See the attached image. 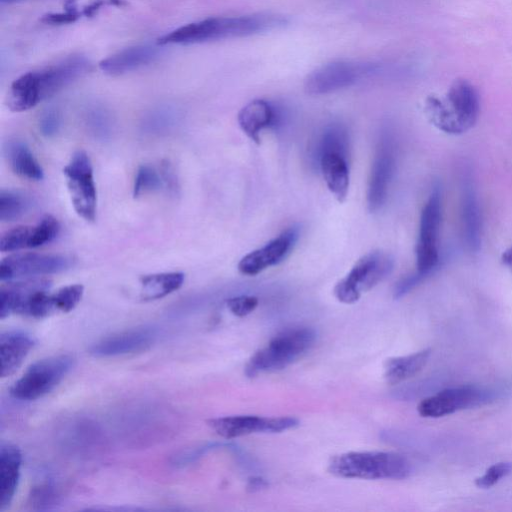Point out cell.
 <instances>
[{
  "mask_svg": "<svg viewBox=\"0 0 512 512\" xmlns=\"http://www.w3.org/2000/svg\"><path fill=\"white\" fill-rule=\"evenodd\" d=\"M431 349L390 358L384 365V378L389 384H399L419 373L427 364Z\"/></svg>",
  "mask_w": 512,
  "mask_h": 512,
  "instance_id": "cell-25",
  "label": "cell"
},
{
  "mask_svg": "<svg viewBox=\"0 0 512 512\" xmlns=\"http://www.w3.org/2000/svg\"><path fill=\"white\" fill-rule=\"evenodd\" d=\"M441 219L442 188L439 183H435L421 210L415 249L416 271L425 279L432 275L440 265L438 239Z\"/></svg>",
  "mask_w": 512,
  "mask_h": 512,
  "instance_id": "cell-8",
  "label": "cell"
},
{
  "mask_svg": "<svg viewBox=\"0 0 512 512\" xmlns=\"http://www.w3.org/2000/svg\"><path fill=\"white\" fill-rule=\"evenodd\" d=\"M160 49L152 45H136L108 56L99 63V68L106 74L122 75L154 62Z\"/></svg>",
  "mask_w": 512,
  "mask_h": 512,
  "instance_id": "cell-21",
  "label": "cell"
},
{
  "mask_svg": "<svg viewBox=\"0 0 512 512\" xmlns=\"http://www.w3.org/2000/svg\"><path fill=\"white\" fill-rule=\"evenodd\" d=\"M33 226H18L6 231L0 240L2 252H12L23 248H29V242Z\"/></svg>",
  "mask_w": 512,
  "mask_h": 512,
  "instance_id": "cell-35",
  "label": "cell"
},
{
  "mask_svg": "<svg viewBox=\"0 0 512 512\" xmlns=\"http://www.w3.org/2000/svg\"><path fill=\"white\" fill-rule=\"evenodd\" d=\"M51 282L44 278L26 279L10 283L0 291V318L12 313L34 319H42L55 311L52 294L48 293Z\"/></svg>",
  "mask_w": 512,
  "mask_h": 512,
  "instance_id": "cell-5",
  "label": "cell"
},
{
  "mask_svg": "<svg viewBox=\"0 0 512 512\" xmlns=\"http://www.w3.org/2000/svg\"><path fill=\"white\" fill-rule=\"evenodd\" d=\"M394 259L384 251H373L359 258L349 273L335 285L333 293L338 301L353 304L363 292L383 281L393 270Z\"/></svg>",
  "mask_w": 512,
  "mask_h": 512,
  "instance_id": "cell-7",
  "label": "cell"
},
{
  "mask_svg": "<svg viewBox=\"0 0 512 512\" xmlns=\"http://www.w3.org/2000/svg\"><path fill=\"white\" fill-rule=\"evenodd\" d=\"M299 238V228L292 226L263 247L246 254L238 263L240 273L254 276L282 262Z\"/></svg>",
  "mask_w": 512,
  "mask_h": 512,
  "instance_id": "cell-16",
  "label": "cell"
},
{
  "mask_svg": "<svg viewBox=\"0 0 512 512\" xmlns=\"http://www.w3.org/2000/svg\"><path fill=\"white\" fill-rule=\"evenodd\" d=\"M226 305L232 314L244 317L256 309L258 299L255 296L239 295L229 298L226 301Z\"/></svg>",
  "mask_w": 512,
  "mask_h": 512,
  "instance_id": "cell-37",
  "label": "cell"
},
{
  "mask_svg": "<svg viewBox=\"0 0 512 512\" xmlns=\"http://www.w3.org/2000/svg\"><path fill=\"white\" fill-rule=\"evenodd\" d=\"M374 70L373 64L333 61L311 72L305 80L304 89L310 95L328 94L354 85Z\"/></svg>",
  "mask_w": 512,
  "mask_h": 512,
  "instance_id": "cell-10",
  "label": "cell"
},
{
  "mask_svg": "<svg viewBox=\"0 0 512 512\" xmlns=\"http://www.w3.org/2000/svg\"><path fill=\"white\" fill-rule=\"evenodd\" d=\"M491 398V393L475 386L447 388L423 399L417 407L426 418H438L459 410L482 405Z\"/></svg>",
  "mask_w": 512,
  "mask_h": 512,
  "instance_id": "cell-13",
  "label": "cell"
},
{
  "mask_svg": "<svg viewBox=\"0 0 512 512\" xmlns=\"http://www.w3.org/2000/svg\"><path fill=\"white\" fill-rule=\"evenodd\" d=\"M237 120L241 130L253 142L259 144L261 131L268 127H276L280 122V113L270 102L255 99L239 111Z\"/></svg>",
  "mask_w": 512,
  "mask_h": 512,
  "instance_id": "cell-20",
  "label": "cell"
},
{
  "mask_svg": "<svg viewBox=\"0 0 512 512\" xmlns=\"http://www.w3.org/2000/svg\"><path fill=\"white\" fill-rule=\"evenodd\" d=\"M512 472V463L499 462L490 466L485 473L475 479V485L478 488L487 489L494 486L502 478L506 477Z\"/></svg>",
  "mask_w": 512,
  "mask_h": 512,
  "instance_id": "cell-36",
  "label": "cell"
},
{
  "mask_svg": "<svg viewBox=\"0 0 512 512\" xmlns=\"http://www.w3.org/2000/svg\"><path fill=\"white\" fill-rule=\"evenodd\" d=\"M21 0H0L2 4H10Z\"/></svg>",
  "mask_w": 512,
  "mask_h": 512,
  "instance_id": "cell-44",
  "label": "cell"
},
{
  "mask_svg": "<svg viewBox=\"0 0 512 512\" xmlns=\"http://www.w3.org/2000/svg\"><path fill=\"white\" fill-rule=\"evenodd\" d=\"M424 109L429 121L438 130L450 135L465 133L447 101L436 95H429L425 100Z\"/></svg>",
  "mask_w": 512,
  "mask_h": 512,
  "instance_id": "cell-27",
  "label": "cell"
},
{
  "mask_svg": "<svg viewBox=\"0 0 512 512\" xmlns=\"http://www.w3.org/2000/svg\"><path fill=\"white\" fill-rule=\"evenodd\" d=\"M160 174L164 187L171 195H177L179 190L178 180L173 167L166 161L160 165Z\"/></svg>",
  "mask_w": 512,
  "mask_h": 512,
  "instance_id": "cell-40",
  "label": "cell"
},
{
  "mask_svg": "<svg viewBox=\"0 0 512 512\" xmlns=\"http://www.w3.org/2000/svg\"><path fill=\"white\" fill-rule=\"evenodd\" d=\"M4 154L11 169L18 176L32 181L43 179V169L25 142L9 140L5 144Z\"/></svg>",
  "mask_w": 512,
  "mask_h": 512,
  "instance_id": "cell-24",
  "label": "cell"
},
{
  "mask_svg": "<svg viewBox=\"0 0 512 512\" xmlns=\"http://www.w3.org/2000/svg\"><path fill=\"white\" fill-rule=\"evenodd\" d=\"M63 172L74 210L84 220L93 222L96 218L97 192L87 153L83 150L76 151Z\"/></svg>",
  "mask_w": 512,
  "mask_h": 512,
  "instance_id": "cell-9",
  "label": "cell"
},
{
  "mask_svg": "<svg viewBox=\"0 0 512 512\" xmlns=\"http://www.w3.org/2000/svg\"><path fill=\"white\" fill-rule=\"evenodd\" d=\"M32 205L31 199L19 191L2 190L0 193V219L10 222L22 217Z\"/></svg>",
  "mask_w": 512,
  "mask_h": 512,
  "instance_id": "cell-28",
  "label": "cell"
},
{
  "mask_svg": "<svg viewBox=\"0 0 512 512\" xmlns=\"http://www.w3.org/2000/svg\"><path fill=\"white\" fill-rule=\"evenodd\" d=\"M75 362L71 354L49 356L34 362L10 388V395L21 401L45 396L73 369Z\"/></svg>",
  "mask_w": 512,
  "mask_h": 512,
  "instance_id": "cell-6",
  "label": "cell"
},
{
  "mask_svg": "<svg viewBox=\"0 0 512 512\" xmlns=\"http://www.w3.org/2000/svg\"><path fill=\"white\" fill-rule=\"evenodd\" d=\"M34 337L26 331L12 329L0 335L1 376L13 374L34 347Z\"/></svg>",
  "mask_w": 512,
  "mask_h": 512,
  "instance_id": "cell-22",
  "label": "cell"
},
{
  "mask_svg": "<svg viewBox=\"0 0 512 512\" xmlns=\"http://www.w3.org/2000/svg\"><path fill=\"white\" fill-rule=\"evenodd\" d=\"M104 5L123 6L125 2L123 0H94L86 7L83 8L81 14L85 16H93L97 13Z\"/></svg>",
  "mask_w": 512,
  "mask_h": 512,
  "instance_id": "cell-41",
  "label": "cell"
},
{
  "mask_svg": "<svg viewBox=\"0 0 512 512\" xmlns=\"http://www.w3.org/2000/svg\"><path fill=\"white\" fill-rule=\"evenodd\" d=\"M161 187H164V184L159 170L147 164L138 168L133 186L134 197L159 190Z\"/></svg>",
  "mask_w": 512,
  "mask_h": 512,
  "instance_id": "cell-32",
  "label": "cell"
},
{
  "mask_svg": "<svg viewBox=\"0 0 512 512\" xmlns=\"http://www.w3.org/2000/svg\"><path fill=\"white\" fill-rule=\"evenodd\" d=\"M61 126V115L55 108H47L39 117V130L42 135L52 137Z\"/></svg>",
  "mask_w": 512,
  "mask_h": 512,
  "instance_id": "cell-38",
  "label": "cell"
},
{
  "mask_svg": "<svg viewBox=\"0 0 512 512\" xmlns=\"http://www.w3.org/2000/svg\"><path fill=\"white\" fill-rule=\"evenodd\" d=\"M22 454L20 449L8 442L0 445V511L6 510L15 495L20 478Z\"/></svg>",
  "mask_w": 512,
  "mask_h": 512,
  "instance_id": "cell-23",
  "label": "cell"
},
{
  "mask_svg": "<svg viewBox=\"0 0 512 512\" xmlns=\"http://www.w3.org/2000/svg\"><path fill=\"white\" fill-rule=\"evenodd\" d=\"M316 333L307 327L286 330L256 351L245 366V375L253 378L263 372L281 370L303 354L314 344Z\"/></svg>",
  "mask_w": 512,
  "mask_h": 512,
  "instance_id": "cell-4",
  "label": "cell"
},
{
  "mask_svg": "<svg viewBox=\"0 0 512 512\" xmlns=\"http://www.w3.org/2000/svg\"><path fill=\"white\" fill-rule=\"evenodd\" d=\"M91 68L82 55H71L54 64L29 71L15 79L8 91L7 106L11 111L22 112L83 76Z\"/></svg>",
  "mask_w": 512,
  "mask_h": 512,
  "instance_id": "cell-1",
  "label": "cell"
},
{
  "mask_svg": "<svg viewBox=\"0 0 512 512\" xmlns=\"http://www.w3.org/2000/svg\"><path fill=\"white\" fill-rule=\"evenodd\" d=\"M84 293V287L81 284H73L60 288L52 294V302L55 311L69 312L73 310L80 302Z\"/></svg>",
  "mask_w": 512,
  "mask_h": 512,
  "instance_id": "cell-34",
  "label": "cell"
},
{
  "mask_svg": "<svg viewBox=\"0 0 512 512\" xmlns=\"http://www.w3.org/2000/svg\"><path fill=\"white\" fill-rule=\"evenodd\" d=\"M464 132L477 122L480 97L475 86L466 79H456L449 87L446 99Z\"/></svg>",
  "mask_w": 512,
  "mask_h": 512,
  "instance_id": "cell-18",
  "label": "cell"
},
{
  "mask_svg": "<svg viewBox=\"0 0 512 512\" xmlns=\"http://www.w3.org/2000/svg\"><path fill=\"white\" fill-rule=\"evenodd\" d=\"M73 257L63 254L25 253L4 258L0 263V280L36 277L66 271L74 265Z\"/></svg>",
  "mask_w": 512,
  "mask_h": 512,
  "instance_id": "cell-11",
  "label": "cell"
},
{
  "mask_svg": "<svg viewBox=\"0 0 512 512\" xmlns=\"http://www.w3.org/2000/svg\"><path fill=\"white\" fill-rule=\"evenodd\" d=\"M182 272H167L145 275L140 278L141 298L151 301L163 298L178 290L184 282Z\"/></svg>",
  "mask_w": 512,
  "mask_h": 512,
  "instance_id": "cell-26",
  "label": "cell"
},
{
  "mask_svg": "<svg viewBox=\"0 0 512 512\" xmlns=\"http://www.w3.org/2000/svg\"><path fill=\"white\" fill-rule=\"evenodd\" d=\"M318 165L329 191L339 202H344L349 190L348 154L325 150L317 154Z\"/></svg>",
  "mask_w": 512,
  "mask_h": 512,
  "instance_id": "cell-19",
  "label": "cell"
},
{
  "mask_svg": "<svg viewBox=\"0 0 512 512\" xmlns=\"http://www.w3.org/2000/svg\"><path fill=\"white\" fill-rule=\"evenodd\" d=\"M76 1L67 0L65 4V12L62 13H49L41 18L45 24H67L76 21L79 18Z\"/></svg>",
  "mask_w": 512,
  "mask_h": 512,
  "instance_id": "cell-39",
  "label": "cell"
},
{
  "mask_svg": "<svg viewBox=\"0 0 512 512\" xmlns=\"http://www.w3.org/2000/svg\"><path fill=\"white\" fill-rule=\"evenodd\" d=\"M179 118L178 111L169 106L150 111L143 119V128L150 133H162L174 127Z\"/></svg>",
  "mask_w": 512,
  "mask_h": 512,
  "instance_id": "cell-30",
  "label": "cell"
},
{
  "mask_svg": "<svg viewBox=\"0 0 512 512\" xmlns=\"http://www.w3.org/2000/svg\"><path fill=\"white\" fill-rule=\"evenodd\" d=\"M460 220L467 250L477 253L481 247L482 223L474 181L468 171L461 178Z\"/></svg>",
  "mask_w": 512,
  "mask_h": 512,
  "instance_id": "cell-17",
  "label": "cell"
},
{
  "mask_svg": "<svg viewBox=\"0 0 512 512\" xmlns=\"http://www.w3.org/2000/svg\"><path fill=\"white\" fill-rule=\"evenodd\" d=\"M286 19L277 15L210 17L183 25L158 38V45H189L243 37L282 27Z\"/></svg>",
  "mask_w": 512,
  "mask_h": 512,
  "instance_id": "cell-2",
  "label": "cell"
},
{
  "mask_svg": "<svg viewBox=\"0 0 512 512\" xmlns=\"http://www.w3.org/2000/svg\"><path fill=\"white\" fill-rule=\"evenodd\" d=\"M59 502L57 488L50 479L31 488L28 504L34 510H51Z\"/></svg>",
  "mask_w": 512,
  "mask_h": 512,
  "instance_id": "cell-31",
  "label": "cell"
},
{
  "mask_svg": "<svg viewBox=\"0 0 512 512\" xmlns=\"http://www.w3.org/2000/svg\"><path fill=\"white\" fill-rule=\"evenodd\" d=\"M395 169V147L389 134H382L376 150L367 187V206L377 212L386 202Z\"/></svg>",
  "mask_w": 512,
  "mask_h": 512,
  "instance_id": "cell-14",
  "label": "cell"
},
{
  "mask_svg": "<svg viewBox=\"0 0 512 512\" xmlns=\"http://www.w3.org/2000/svg\"><path fill=\"white\" fill-rule=\"evenodd\" d=\"M208 426L219 436L233 439L252 433H279L299 425L295 417H260L256 415H233L212 418Z\"/></svg>",
  "mask_w": 512,
  "mask_h": 512,
  "instance_id": "cell-12",
  "label": "cell"
},
{
  "mask_svg": "<svg viewBox=\"0 0 512 512\" xmlns=\"http://www.w3.org/2000/svg\"><path fill=\"white\" fill-rule=\"evenodd\" d=\"M328 471L340 478L402 480L411 473L409 461L394 452L362 451L333 456Z\"/></svg>",
  "mask_w": 512,
  "mask_h": 512,
  "instance_id": "cell-3",
  "label": "cell"
},
{
  "mask_svg": "<svg viewBox=\"0 0 512 512\" xmlns=\"http://www.w3.org/2000/svg\"><path fill=\"white\" fill-rule=\"evenodd\" d=\"M158 337L153 326H138L106 336L89 347V353L98 358L116 357L145 351Z\"/></svg>",
  "mask_w": 512,
  "mask_h": 512,
  "instance_id": "cell-15",
  "label": "cell"
},
{
  "mask_svg": "<svg viewBox=\"0 0 512 512\" xmlns=\"http://www.w3.org/2000/svg\"><path fill=\"white\" fill-rule=\"evenodd\" d=\"M501 261L512 273V245L503 251Z\"/></svg>",
  "mask_w": 512,
  "mask_h": 512,
  "instance_id": "cell-43",
  "label": "cell"
},
{
  "mask_svg": "<svg viewBox=\"0 0 512 512\" xmlns=\"http://www.w3.org/2000/svg\"><path fill=\"white\" fill-rule=\"evenodd\" d=\"M267 487L268 482L260 476L251 477L247 482V490L249 492H257Z\"/></svg>",
  "mask_w": 512,
  "mask_h": 512,
  "instance_id": "cell-42",
  "label": "cell"
},
{
  "mask_svg": "<svg viewBox=\"0 0 512 512\" xmlns=\"http://www.w3.org/2000/svg\"><path fill=\"white\" fill-rule=\"evenodd\" d=\"M85 124L96 138L106 140L113 131L111 114L102 106L93 105L86 109L84 114Z\"/></svg>",
  "mask_w": 512,
  "mask_h": 512,
  "instance_id": "cell-29",
  "label": "cell"
},
{
  "mask_svg": "<svg viewBox=\"0 0 512 512\" xmlns=\"http://www.w3.org/2000/svg\"><path fill=\"white\" fill-rule=\"evenodd\" d=\"M60 224L51 216H44L40 222L33 226L29 242V248H37L52 242L59 234Z\"/></svg>",
  "mask_w": 512,
  "mask_h": 512,
  "instance_id": "cell-33",
  "label": "cell"
}]
</instances>
